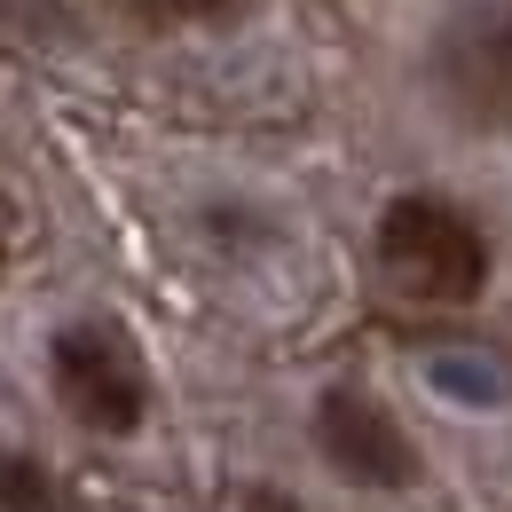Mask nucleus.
<instances>
[{"mask_svg": "<svg viewBox=\"0 0 512 512\" xmlns=\"http://www.w3.org/2000/svg\"><path fill=\"white\" fill-rule=\"evenodd\" d=\"M371 253L379 276L402 300H426V308H473L497 276V245L489 229L442 190H394L379 205V229H371Z\"/></svg>", "mask_w": 512, "mask_h": 512, "instance_id": "f257e3e1", "label": "nucleus"}, {"mask_svg": "<svg viewBox=\"0 0 512 512\" xmlns=\"http://www.w3.org/2000/svg\"><path fill=\"white\" fill-rule=\"evenodd\" d=\"M48 394L95 442H134L158 410L150 355L119 316H64L48 331Z\"/></svg>", "mask_w": 512, "mask_h": 512, "instance_id": "f03ea898", "label": "nucleus"}, {"mask_svg": "<svg viewBox=\"0 0 512 512\" xmlns=\"http://www.w3.org/2000/svg\"><path fill=\"white\" fill-rule=\"evenodd\" d=\"M426 103L457 134H512V0H457L434 24Z\"/></svg>", "mask_w": 512, "mask_h": 512, "instance_id": "7ed1b4c3", "label": "nucleus"}, {"mask_svg": "<svg viewBox=\"0 0 512 512\" xmlns=\"http://www.w3.org/2000/svg\"><path fill=\"white\" fill-rule=\"evenodd\" d=\"M308 442H316L323 473L347 481V489H371V497H402L426 481V449L402 426V410L386 402L379 386L363 379H331L308 402Z\"/></svg>", "mask_w": 512, "mask_h": 512, "instance_id": "20e7f679", "label": "nucleus"}, {"mask_svg": "<svg viewBox=\"0 0 512 512\" xmlns=\"http://www.w3.org/2000/svg\"><path fill=\"white\" fill-rule=\"evenodd\" d=\"M0 512H71L64 481H56V465L40 449L0 442Z\"/></svg>", "mask_w": 512, "mask_h": 512, "instance_id": "39448f33", "label": "nucleus"}, {"mask_svg": "<svg viewBox=\"0 0 512 512\" xmlns=\"http://www.w3.org/2000/svg\"><path fill=\"white\" fill-rule=\"evenodd\" d=\"M142 32H229L253 0H111Z\"/></svg>", "mask_w": 512, "mask_h": 512, "instance_id": "423d86ee", "label": "nucleus"}]
</instances>
